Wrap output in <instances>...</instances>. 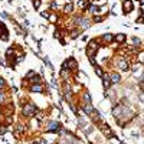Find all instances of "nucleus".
Returning <instances> with one entry per match:
<instances>
[{"mask_svg":"<svg viewBox=\"0 0 144 144\" xmlns=\"http://www.w3.org/2000/svg\"><path fill=\"white\" fill-rule=\"evenodd\" d=\"M102 79H104V86L108 89L110 88V85H111V79H110V75H105L104 74V76H102Z\"/></svg>","mask_w":144,"mask_h":144,"instance_id":"0eeeda50","label":"nucleus"},{"mask_svg":"<svg viewBox=\"0 0 144 144\" xmlns=\"http://www.w3.org/2000/svg\"><path fill=\"white\" fill-rule=\"evenodd\" d=\"M35 111H36V107H35L33 104H27L23 107V115L26 117H30V115H33Z\"/></svg>","mask_w":144,"mask_h":144,"instance_id":"f257e3e1","label":"nucleus"},{"mask_svg":"<svg viewBox=\"0 0 144 144\" xmlns=\"http://www.w3.org/2000/svg\"><path fill=\"white\" fill-rule=\"evenodd\" d=\"M102 133H105L107 136H111L112 133H111V130L108 128V125H102Z\"/></svg>","mask_w":144,"mask_h":144,"instance_id":"f8f14e48","label":"nucleus"},{"mask_svg":"<svg viewBox=\"0 0 144 144\" xmlns=\"http://www.w3.org/2000/svg\"><path fill=\"white\" fill-rule=\"evenodd\" d=\"M33 6L38 9L39 6H41V0H33Z\"/></svg>","mask_w":144,"mask_h":144,"instance_id":"dca6fc26","label":"nucleus"},{"mask_svg":"<svg viewBox=\"0 0 144 144\" xmlns=\"http://www.w3.org/2000/svg\"><path fill=\"white\" fill-rule=\"evenodd\" d=\"M72 38H74V39L78 38V32H76V30H75V32H72Z\"/></svg>","mask_w":144,"mask_h":144,"instance_id":"aec40b11","label":"nucleus"},{"mask_svg":"<svg viewBox=\"0 0 144 144\" xmlns=\"http://www.w3.org/2000/svg\"><path fill=\"white\" fill-rule=\"evenodd\" d=\"M30 89H32V92H42L43 86H42V85H39V84H36V85H33Z\"/></svg>","mask_w":144,"mask_h":144,"instance_id":"1a4fd4ad","label":"nucleus"},{"mask_svg":"<svg viewBox=\"0 0 144 144\" xmlns=\"http://www.w3.org/2000/svg\"><path fill=\"white\" fill-rule=\"evenodd\" d=\"M42 16L43 17H49V13H48V12H42Z\"/></svg>","mask_w":144,"mask_h":144,"instance_id":"6ab92c4d","label":"nucleus"},{"mask_svg":"<svg viewBox=\"0 0 144 144\" xmlns=\"http://www.w3.org/2000/svg\"><path fill=\"white\" fill-rule=\"evenodd\" d=\"M118 66L123 69V71H128V69H130V65H128V62H127L125 59H120Z\"/></svg>","mask_w":144,"mask_h":144,"instance_id":"39448f33","label":"nucleus"},{"mask_svg":"<svg viewBox=\"0 0 144 144\" xmlns=\"http://www.w3.org/2000/svg\"><path fill=\"white\" fill-rule=\"evenodd\" d=\"M72 9H74V4H72V3H69V4H66V6H65V9H63V10H65L66 13H71V12H72Z\"/></svg>","mask_w":144,"mask_h":144,"instance_id":"ddd939ff","label":"nucleus"},{"mask_svg":"<svg viewBox=\"0 0 144 144\" xmlns=\"http://www.w3.org/2000/svg\"><path fill=\"white\" fill-rule=\"evenodd\" d=\"M114 39H115L118 43H123V42H125V35L124 33H118V35L114 36Z\"/></svg>","mask_w":144,"mask_h":144,"instance_id":"6e6552de","label":"nucleus"},{"mask_svg":"<svg viewBox=\"0 0 144 144\" xmlns=\"http://www.w3.org/2000/svg\"><path fill=\"white\" fill-rule=\"evenodd\" d=\"M84 100L86 101V104H91V95H89V92L84 94Z\"/></svg>","mask_w":144,"mask_h":144,"instance_id":"4468645a","label":"nucleus"},{"mask_svg":"<svg viewBox=\"0 0 144 144\" xmlns=\"http://www.w3.org/2000/svg\"><path fill=\"white\" fill-rule=\"evenodd\" d=\"M102 39H104V42H105V43H111L112 41H114V35H111V33H105L104 36H102Z\"/></svg>","mask_w":144,"mask_h":144,"instance_id":"423d86ee","label":"nucleus"},{"mask_svg":"<svg viewBox=\"0 0 144 144\" xmlns=\"http://www.w3.org/2000/svg\"><path fill=\"white\" fill-rule=\"evenodd\" d=\"M110 79L112 84H118L120 81H121V76H120V74H117V72H112L110 75Z\"/></svg>","mask_w":144,"mask_h":144,"instance_id":"20e7f679","label":"nucleus"},{"mask_svg":"<svg viewBox=\"0 0 144 144\" xmlns=\"http://www.w3.org/2000/svg\"><path fill=\"white\" fill-rule=\"evenodd\" d=\"M84 111L86 112V114H92L94 112V108H92V105L91 104H88L86 107H84Z\"/></svg>","mask_w":144,"mask_h":144,"instance_id":"9b49d317","label":"nucleus"},{"mask_svg":"<svg viewBox=\"0 0 144 144\" xmlns=\"http://www.w3.org/2000/svg\"><path fill=\"white\" fill-rule=\"evenodd\" d=\"M3 85H4V81H3V79H1V78H0V88H1V86H3Z\"/></svg>","mask_w":144,"mask_h":144,"instance_id":"4be33fe9","label":"nucleus"},{"mask_svg":"<svg viewBox=\"0 0 144 144\" xmlns=\"http://www.w3.org/2000/svg\"><path fill=\"white\" fill-rule=\"evenodd\" d=\"M140 3H141V4H144V0H140Z\"/></svg>","mask_w":144,"mask_h":144,"instance_id":"5701e85b","label":"nucleus"},{"mask_svg":"<svg viewBox=\"0 0 144 144\" xmlns=\"http://www.w3.org/2000/svg\"><path fill=\"white\" fill-rule=\"evenodd\" d=\"M95 72H97V75L98 76H104V74H102V71H101V68H100V66H95Z\"/></svg>","mask_w":144,"mask_h":144,"instance_id":"2eb2a0df","label":"nucleus"},{"mask_svg":"<svg viewBox=\"0 0 144 144\" xmlns=\"http://www.w3.org/2000/svg\"><path fill=\"white\" fill-rule=\"evenodd\" d=\"M120 144H124V143H120Z\"/></svg>","mask_w":144,"mask_h":144,"instance_id":"b1692460","label":"nucleus"},{"mask_svg":"<svg viewBox=\"0 0 144 144\" xmlns=\"http://www.w3.org/2000/svg\"><path fill=\"white\" fill-rule=\"evenodd\" d=\"M59 130H61V124L59 123H56V121L51 123L49 127H48V131H49V133H58Z\"/></svg>","mask_w":144,"mask_h":144,"instance_id":"f03ea898","label":"nucleus"},{"mask_svg":"<svg viewBox=\"0 0 144 144\" xmlns=\"http://www.w3.org/2000/svg\"><path fill=\"white\" fill-rule=\"evenodd\" d=\"M4 101V95H3V94H0V102H3Z\"/></svg>","mask_w":144,"mask_h":144,"instance_id":"412c9836","label":"nucleus"},{"mask_svg":"<svg viewBox=\"0 0 144 144\" xmlns=\"http://www.w3.org/2000/svg\"><path fill=\"white\" fill-rule=\"evenodd\" d=\"M133 42H134V45H140V39L134 38V39H133Z\"/></svg>","mask_w":144,"mask_h":144,"instance_id":"a211bd4d","label":"nucleus"},{"mask_svg":"<svg viewBox=\"0 0 144 144\" xmlns=\"http://www.w3.org/2000/svg\"><path fill=\"white\" fill-rule=\"evenodd\" d=\"M94 22H102V17H100V16H97V17H94Z\"/></svg>","mask_w":144,"mask_h":144,"instance_id":"f3484780","label":"nucleus"},{"mask_svg":"<svg viewBox=\"0 0 144 144\" xmlns=\"http://www.w3.org/2000/svg\"><path fill=\"white\" fill-rule=\"evenodd\" d=\"M81 22H82V23H79V25H81V27H82V29L89 27V23H91V22H89L88 19H81Z\"/></svg>","mask_w":144,"mask_h":144,"instance_id":"9d476101","label":"nucleus"},{"mask_svg":"<svg viewBox=\"0 0 144 144\" xmlns=\"http://www.w3.org/2000/svg\"><path fill=\"white\" fill-rule=\"evenodd\" d=\"M123 7H124V12H125V13H130V12H133L134 4H133L131 0H125V1L123 3Z\"/></svg>","mask_w":144,"mask_h":144,"instance_id":"7ed1b4c3","label":"nucleus"}]
</instances>
